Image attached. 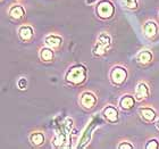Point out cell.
<instances>
[{
  "instance_id": "1",
  "label": "cell",
  "mask_w": 159,
  "mask_h": 149,
  "mask_svg": "<svg viewBox=\"0 0 159 149\" xmlns=\"http://www.w3.org/2000/svg\"><path fill=\"white\" fill-rule=\"evenodd\" d=\"M85 79V70L82 66H75L68 72L67 74V81L72 83H81Z\"/></svg>"
},
{
  "instance_id": "2",
  "label": "cell",
  "mask_w": 159,
  "mask_h": 149,
  "mask_svg": "<svg viewBox=\"0 0 159 149\" xmlns=\"http://www.w3.org/2000/svg\"><path fill=\"white\" fill-rule=\"evenodd\" d=\"M109 44H110V38L105 33L100 34L99 39H98V43H97L96 54L97 55H102L106 51L107 48L109 47Z\"/></svg>"
},
{
  "instance_id": "3",
  "label": "cell",
  "mask_w": 159,
  "mask_h": 149,
  "mask_svg": "<svg viewBox=\"0 0 159 149\" xmlns=\"http://www.w3.org/2000/svg\"><path fill=\"white\" fill-rule=\"evenodd\" d=\"M97 10H98V14H99L101 17H103V18L110 17L114 13V8H113V6H111V3L107 2V1L100 2Z\"/></svg>"
},
{
  "instance_id": "4",
  "label": "cell",
  "mask_w": 159,
  "mask_h": 149,
  "mask_svg": "<svg viewBox=\"0 0 159 149\" xmlns=\"http://www.w3.org/2000/svg\"><path fill=\"white\" fill-rule=\"evenodd\" d=\"M111 79H113L114 83H116V84H120L122 82H124V80L126 79L125 70H123L120 67H116L111 72Z\"/></svg>"
},
{
  "instance_id": "5",
  "label": "cell",
  "mask_w": 159,
  "mask_h": 149,
  "mask_svg": "<svg viewBox=\"0 0 159 149\" xmlns=\"http://www.w3.org/2000/svg\"><path fill=\"white\" fill-rule=\"evenodd\" d=\"M82 105L84 107H86V108H91V107H93V105L96 104V98H94V96L93 95H91V93H84L82 96Z\"/></svg>"
},
{
  "instance_id": "6",
  "label": "cell",
  "mask_w": 159,
  "mask_h": 149,
  "mask_svg": "<svg viewBox=\"0 0 159 149\" xmlns=\"http://www.w3.org/2000/svg\"><path fill=\"white\" fill-rule=\"evenodd\" d=\"M147 97H148V88L144 83H141L136 89V99L142 100L143 98H147Z\"/></svg>"
},
{
  "instance_id": "7",
  "label": "cell",
  "mask_w": 159,
  "mask_h": 149,
  "mask_svg": "<svg viewBox=\"0 0 159 149\" xmlns=\"http://www.w3.org/2000/svg\"><path fill=\"white\" fill-rule=\"evenodd\" d=\"M157 32V26L156 24L152 23V22H148V23L144 25V33H146L147 37H153Z\"/></svg>"
},
{
  "instance_id": "8",
  "label": "cell",
  "mask_w": 159,
  "mask_h": 149,
  "mask_svg": "<svg viewBox=\"0 0 159 149\" xmlns=\"http://www.w3.org/2000/svg\"><path fill=\"white\" fill-rule=\"evenodd\" d=\"M105 116L110 122H115V121H117V110L114 107H107L105 109Z\"/></svg>"
},
{
  "instance_id": "9",
  "label": "cell",
  "mask_w": 159,
  "mask_h": 149,
  "mask_svg": "<svg viewBox=\"0 0 159 149\" xmlns=\"http://www.w3.org/2000/svg\"><path fill=\"white\" fill-rule=\"evenodd\" d=\"M20 35L23 40L27 41V40H30L31 38H32L33 31H32V29H31L30 26H24L20 30Z\"/></svg>"
},
{
  "instance_id": "10",
  "label": "cell",
  "mask_w": 159,
  "mask_h": 149,
  "mask_svg": "<svg viewBox=\"0 0 159 149\" xmlns=\"http://www.w3.org/2000/svg\"><path fill=\"white\" fill-rule=\"evenodd\" d=\"M46 43H47V46L51 47V48H57V47H59V44L61 43V39L58 37H49V38H47Z\"/></svg>"
},
{
  "instance_id": "11",
  "label": "cell",
  "mask_w": 159,
  "mask_h": 149,
  "mask_svg": "<svg viewBox=\"0 0 159 149\" xmlns=\"http://www.w3.org/2000/svg\"><path fill=\"white\" fill-rule=\"evenodd\" d=\"M133 104H134V99L129 96L124 97V98L120 100V106H122L124 109H129V108H131V107L133 106Z\"/></svg>"
},
{
  "instance_id": "12",
  "label": "cell",
  "mask_w": 159,
  "mask_h": 149,
  "mask_svg": "<svg viewBox=\"0 0 159 149\" xmlns=\"http://www.w3.org/2000/svg\"><path fill=\"white\" fill-rule=\"evenodd\" d=\"M10 15L14 17V18H20V17L24 15V10L20 6H15L10 9Z\"/></svg>"
},
{
  "instance_id": "13",
  "label": "cell",
  "mask_w": 159,
  "mask_h": 149,
  "mask_svg": "<svg viewBox=\"0 0 159 149\" xmlns=\"http://www.w3.org/2000/svg\"><path fill=\"white\" fill-rule=\"evenodd\" d=\"M152 56H151V54L148 51V50H144L142 53L139 55V62L140 63H143V64H147L149 63L150 60H151Z\"/></svg>"
},
{
  "instance_id": "14",
  "label": "cell",
  "mask_w": 159,
  "mask_h": 149,
  "mask_svg": "<svg viewBox=\"0 0 159 149\" xmlns=\"http://www.w3.org/2000/svg\"><path fill=\"white\" fill-rule=\"evenodd\" d=\"M141 114L147 121H152L155 119V112L150 108H144V109H141Z\"/></svg>"
},
{
  "instance_id": "15",
  "label": "cell",
  "mask_w": 159,
  "mask_h": 149,
  "mask_svg": "<svg viewBox=\"0 0 159 149\" xmlns=\"http://www.w3.org/2000/svg\"><path fill=\"white\" fill-rule=\"evenodd\" d=\"M31 140H32V142L34 143V145H41V143L44 141V137H43L42 133H34V134H32V137H31Z\"/></svg>"
},
{
  "instance_id": "16",
  "label": "cell",
  "mask_w": 159,
  "mask_h": 149,
  "mask_svg": "<svg viewBox=\"0 0 159 149\" xmlns=\"http://www.w3.org/2000/svg\"><path fill=\"white\" fill-rule=\"evenodd\" d=\"M41 57H42L43 60L49 62V60L52 59L53 53L50 49H42V50H41Z\"/></svg>"
},
{
  "instance_id": "17",
  "label": "cell",
  "mask_w": 159,
  "mask_h": 149,
  "mask_svg": "<svg viewBox=\"0 0 159 149\" xmlns=\"http://www.w3.org/2000/svg\"><path fill=\"white\" fill-rule=\"evenodd\" d=\"M123 3L125 5L127 8H136V0H123Z\"/></svg>"
},
{
  "instance_id": "18",
  "label": "cell",
  "mask_w": 159,
  "mask_h": 149,
  "mask_svg": "<svg viewBox=\"0 0 159 149\" xmlns=\"http://www.w3.org/2000/svg\"><path fill=\"white\" fill-rule=\"evenodd\" d=\"M147 148L148 149H151V148H158V143H157L156 140H152V141H150L148 145H147Z\"/></svg>"
},
{
  "instance_id": "19",
  "label": "cell",
  "mask_w": 159,
  "mask_h": 149,
  "mask_svg": "<svg viewBox=\"0 0 159 149\" xmlns=\"http://www.w3.org/2000/svg\"><path fill=\"white\" fill-rule=\"evenodd\" d=\"M18 86H20V89H24V88L26 86V80H25V79H20V82H18Z\"/></svg>"
},
{
  "instance_id": "20",
  "label": "cell",
  "mask_w": 159,
  "mask_h": 149,
  "mask_svg": "<svg viewBox=\"0 0 159 149\" xmlns=\"http://www.w3.org/2000/svg\"><path fill=\"white\" fill-rule=\"evenodd\" d=\"M120 148H132V146L131 145H129V143H123V145H120Z\"/></svg>"
},
{
  "instance_id": "21",
  "label": "cell",
  "mask_w": 159,
  "mask_h": 149,
  "mask_svg": "<svg viewBox=\"0 0 159 149\" xmlns=\"http://www.w3.org/2000/svg\"><path fill=\"white\" fill-rule=\"evenodd\" d=\"M93 1H94V0H88V2H89V3H91V2H93Z\"/></svg>"
},
{
  "instance_id": "22",
  "label": "cell",
  "mask_w": 159,
  "mask_h": 149,
  "mask_svg": "<svg viewBox=\"0 0 159 149\" xmlns=\"http://www.w3.org/2000/svg\"><path fill=\"white\" fill-rule=\"evenodd\" d=\"M157 124H158V128H159V121H158V123H157Z\"/></svg>"
}]
</instances>
